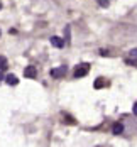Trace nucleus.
Segmentation results:
<instances>
[{"mask_svg": "<svg viewBox=\"0 0 137 147\" xmlns=\"http://www.w3.org/2000/svg\"><path fill=\"white\" fill-rule=\"evenodd\" d=\"M88 71H90V64L88 63H83V64H78L75 69V78L78 80V78H83V76H86L88 74Z\"/></svg>", "mask_w": 137, "mask_h": 147, "instance_id": "nucleus-1", "label": "nucleus"}, {"mask_svg": "<svg viewBox=\"0 0 137 147\" xmlns=\"http://www.w3.org/2000/svg\"><path fill=\"white\" fill-rule=\"evenodd\" d=\"M66 71H68V68H66V66H59V68L51 69V76H53V78H56V80H59V78H63V76H66Z\"/></svg>", "mask_w": 137, "mask_h": 147, "instance_id": "nucleus-2", "label": "nucleus"}, {"mask_svg": "<svg viewBox=\"0 0 137 147\" xmlns=\"http://www.w3.org/2000/svg\"><path fill=\"white\" fill-rule=\"evenodd\" d=\"M24 76L26 78H36L37 76V69H36V66H26V69H24Z\"/></svg>", "mask_w": 137, "mask_h": 147, "instance_id": "nucleus-3", "label": "nucleus"}, {"mask_svg": "<svg viewBox=\"0 0 137 147\" xmlns=\"http://www.w3.org/2000/svg\"><path fill=\"white\" fill-rule=\"evenodd\" d=\"M51 44L54 46V47H58V49H61V47L64 46V41H63L61 37H58V36H53V37H51Z\"/></svg>", "mask_w": 137, "mask_h": 147, "instance_id": "nucleus-4", "label": "nucleus"}, {"mask_svg": "<svg viewBox=\"0 0 137 147\" xmlns=\"http://www.w3.org/2000/svg\"><path fill=\"white\" fill-rule=\"evenodd\" d=\"M112 132L115 134V135L124 134V125H122L120 122H115V123H113V127H112Z\"/></svg>", "mask_w": 137, "mask_h": 147, "instance_id": "nucleus-5", "label": "nucleus"}, {"mask_svg": "<svg viewBox=\"0 0 137 147\" xmlns=\"http://www.w3.org/2000/svg\"><path fill=\"white\" fill-rule=\"evenodd\" d=\"M107 85H108V81L103 80V78H98V80H95V83H93V86H95L97 90L103 88V86H107Z\"/></svg>", "mask_w": 137, "mask_h": 147, "instance_id": "nucleus-6", "label": "nucleus"}, {"mask_svg": "<svg viewBox=\"0 0 137 147\" xmlns=\"http://www.w3.org/2000/svg\"><path fill=\"white\" fill-rule=\"evenodd\" d=\"M5 81H7V83H9L10 86H12V85H17V83H19V80H17V76H15V74H9V76L5 78Z\"/></svg>", "mask_w": 137, "mask_h": 147, "instance_id": "nucleus-7", "label": "nucleus"}, {"mask_svg": "<svg viewBox=\"0 0 137 147\" xmlns=\"http://www.w3.org/2000/svg\"><path fill=\"white\" fill-rule=\"evenodd\" d=\"M7 66H9V63H7V58H3V56H0V71H3V69H7Z\"/></svg>", "mask_w": 137, "mask_h": 147, "instance_id": "nucleus-8", "label": "nucleus"}, {"mask_svg": "<svg viewBox=\"0 0 137 147\" xmlns=\"http://www.w3.org/2000/svg\"><path fill=\"white\" fill-rule=\"evenodd\" d=\"M63 122H64V123H70V125H75L76 123V120L71 117V115H64V120H63Z\"/></svg>", "mask_w": 137, "mask_h": 147, "instance_id": "nucleus-9", "label": "nucleus"}, {"mask_svg": "<svg viewBox=\"0 0 137 147\" xmlns=\"http://www.w3.org/2000/svg\"><path fill=\"white\" fill-rule=\"evenodd\" d=\"M129 59H134V61H137V47H136V49H130V51H129Z\"/></svg>", "mask_w": 137, "mask_h": 147, "instance_id": "nucleus-10", "label": "nucleus"}, {"mask_svg": "<svg viewBox=\"0 0 137 147\" xmlns=\"http://www.w3.org/2000/svg\"><path fill=\"white\" fill-rule=\"evenodd\" d=\"M100 7H108V0H97Z\"/></svg>", "mask_w": 137, "mask_h": 147, "instance_id": "nucleus-11", "label": "nucleus"}, {"mask_svg": "<svg viewBox=\"0 0 137 147\" xmlns=\"http://www.w3.org/2000/svg\"><path fill=\"white\" fill-rule=\"evenodd\" d=\"M100 54H102V56H108V54H110V53H108V51H107V49H102V51H100Z\"/></svg>", "mask_w": 137, "mask_h": 147, "instance_id": "nucleus-12", "label": "nucleus"}, {"mask_svg": "<svg viewBox=\"0 0 137 147\" xmlns=\"http://www.w3.org/2000/svg\"><path fill=\"white\" fill-rule=\"evenodd\" d=\"M132 112H134V115H137V103L134 105V108H132Z\"/></svg>", "mask_w": 137, "mask_h": 147, "instance_id": "nucleus-13", "label": "nucleus"}, {"mask_svg": "<svg viewBox=\"0 0 137 147\" xmlns=\"http://www.w3.org/2000/svg\"><path fill=\"white\" fill-rule=\"evenodd\" d=\"M2 80H3V76H2V73H0V81H2Z\"/></svg>", "mask_w": 137, "mask_h": 147, "instance_id": "nucleus-14", "label": "nucleus"}, {"mask_svg": "<svg viewBox=\"0 0 137 147\" xmlns=\"http://www.w3.org/2000/svg\"><path fill=\"white\" fill-rule=\"evenodd\" d=\"M0 9H2V3H0Z\"/></svg>", "mask_w": 137, "mask_h": 147, "instance_id": "nucleus-15", "label": "nucleus"}]
</instances>
